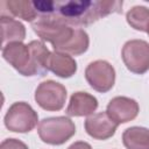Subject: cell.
Segmentation results:
<instances>
[{
  "label": "cell",
  "instance_id": "obj_1",
  "mask_svg": "<svg viewBox=\"0 0 149 149\" xmlns=\"http://www.w3.org/2000/svg\"><path fill=\"white\" fill-rule=\"evenodd\" d=\"M122 12L119 0H65L55 1V14L69 26L81 27L112 14Z\"/></svg>",
  "mask_w": 149,
  "mask_h": 149
},
{
  "label": "cell",
  "instance_id": "obj_2",
  "mask_svg": "<svg viewBox=\"0 0 149 149\" xmlns=\"http://www.w3.org/2000/svg\"><path fill=\"white\" fill-rule=\"evenodd\" d=\"M1 54L2 58L22 76L42 77L49 71L50 51L41 41H31L28 44L12 42L2 47Z\"/></svg>",
  "mask_w": 149,
  "mask_h": 149
},
{
  "label": "cell",
  "instance_id": "obj_3",
  "mask_svg": "<svg viewBox=\"0 0 149 149\" xmlns=\"http://www.w3.org/2000/svg\"><path fill=\"white\" fill-rule=\"evenodd\" d=\"M31 28L42 41L51 43L54 50L62 47L74 31V28L59 20L56 15L37 17L31 23Z\"/></svg>",
  "mask_w": 149,
  "mask_h": 149
},
{
  "label": "cell",
  "instance_id": "obj_4",
  "mask_svg": "<svg viewBox=\"0 0 149 149\" xmlns=\"http://www.w3.org/2000/svg\"><path fill=\"white\" fill-rule=\"evenodd\" d=\"M37 134L44 143L61 146L76 134V126L68 116L44 118L38 122Z\"/></svg>",
  "mask_w": 149,
  "mask_h": 149
},
{
  "label": "cell",
  "instance_id": "obj_5",
  "mask_svg": "<svg viewBox=\"0 0 149 149\" xmlns=\"http://www.w3.org/2000/svg\"><path fill=\"white\" fill-rule=\"evenodd\" d=\"M3 122L6 128L10 132L28 133L36 127L38 115L28 102L16 101L12 104L6 112Z\"/></svg>",
  "mask_w": 149,
  "mask_h": 149
},
{
  "label": "cell",
  "instance_id": "obj_6",
  "mask_svg": "<svg viewBox=\"0 0 149 149\" xmlns=\"http://www.w3.org/2000/svg\"><path fill=\"white\" fill-rule=\"evenodd\" d=\"M121 57L130 72L143 74L149 70V43L143 40H129L122 47Z\"/></svg>",
  "mask_w": 149,
  "mask_h": 149
},
{
  "label": "cell",
  "instance_id": "obj_7",
  "mask_svg": "<svg viewBox=\"0 0 149 149\" xmlns=\"http://www.w3.org/2000/svg\"><path fill=\"white\" fill-rule=\"evenodd\" d=\"M34 98L36 104L45 111H61L65 105L66 88L55 80H45L36 87Z\"/></svg>",
  "mask_w": 149,
  "mask_h": 149
},
{
  "label": "cell",
  "instance_id": "obj_8",
  "mask_svg": "<svg viewBox=\"0 0 149 149\" xmlns=\"http://www.w3.org/2000/svg\"><path fill=\"white\" fill-rule=\"evenodd\" d=\"M85 78L90 86L100 93H106L114 86L115 70L104 59L91 62L85 69Z\"/></svg>",
  "mask_w": 149,
  "mask_h": 149
},
{
  "label": "cell",
  "instance_id": "obj_9",
  "mask_svg": "<svg viewBox=\"0 0 149 149\" xmlns=\"http://www.w3.org/2000/svg\"><path fill=\"white\" fill-rule=\"evenodd\" d=\"M140 112V106L136 100L128 97H115L109 100L106 113L118 125L134 120Z\"/></svg>",
  "mask_w": 149,
  "mask_h": 149
},
{
  "label": "cell",
  "instance_id": "obj_10",
  "mask_svg": "<svg viewBox=\"0 0 149 149\" xmlns=\"http://www.w3.org/2000/svg\"><path fill=\"white\" fill-rule=\"evenodd\" d=\"M118 123L109 118L106 112H99L90 115L85 122L84 127L86 133L95 140H107L115 134Z\"/></svg>",
  "mask_w": 149,
  "mask_h": 149
},
{
  "label": "cell",
  "instance_id": "obj_11",
  "mask_svg": "<svg viewBox=\"0 0 149 149\" xmlns=\"http://www.w3.org/2000/svg\"><path fill=\"white\" fill-rule=\"evenodd\" d=\"M98 108V100L94 95L87 92H74L70 97L69 105L66 107V114L69 116H87L92 115Z\"/></svg>",
  "mask_w": 149,
  "mask_h": 149
},
{
  "label": "cell",
  "instance_id": "obj_12",
  "mask_svg": "<svg viewBox=\"0 0 149 149\" xmlns=\"http://www.w3.org/2000/svg\"><path fill=\"white\" fill-rule=\"evenodd\" d=\"M48 69L57 77L70 78L77 72V63L74 58L68 54L52 51L48 59Z\"/></svg>",
  "mask_w": 149,
  "mask_h": 149
},
{
  "label": "cell",
  "instance_id": "obj_13",
  "mask_svg": "<svg viewBox=\"0 0 149 149\" xmlns=\"http://www.w3.org/2000/svg\"><path fill=\"white\" fill-rule=\"evenodd\" d=\"M0 24H1L2 47L12 42H22L26 38V27L20 21L10 16L1 15Z\"/></svg>",
  "mask_w": 149,
  "mask_h": 149
},
{
  "label": "cell",
  "instance_id": "obj_14",
  "mask_svg": "<svg viewBox=\"0 0 149 149\" xmlns=\"http://www.w3.org/2000/svg\"><path fill=\"white\" fill-rule=\"evenodd\" d=\"M88 45H90V38L87 33L84 29L74 28L72 36L55 51L64 52L70 56H79L86 52V50L88 49Z\"/></svg>",
  "mask_w": 149,
  "mask_h": 149
},
{
  "label": "cell",
  "instance_id": "obj_15",
  "mask_svg": "<svg viewBox=\"0 0 149 149\" xmlns=\"http://www.w3.org/2000/svg\"><path fill=\"white\" fill-rule=\"evenodd\" d=\"M122 142L127 149H149V129L133 126L122 133Z\"/></svg>",
  "mask_w": 149,
  "mask_h": 149
},
{
  "label": "cell",
  "instance_id": "obj_16",
  "mask_svg": "<svg viewBox=\"0 0 149 149\" xmlns=\"http://www.w3.org/2000/svg\"><path fill=\"white\" fill-rule=\"evenodd\" d=\"M6 6L8 10L16 17L22 19L28 22H34L38 15L33 5V1L28 0H7Z\"/></svg>",
  "mask_w": 149,
  "mask_h": 149
},
{
  "label": "cell",
  "instance_id": "obj_17",
  "mask_svg": "<svg viewBox=\"0 0 149 149\" xmlns=\"http://www.w3.org/2000/svg\"><path fill=\"white\" fill-rule=\"evenodd\" d=\"M128 24L139 31H146L149 23V8L144 6H134L126 14Z\"/></svg>",
  "mask_w": 149,
  "mask_h": 149
},
{
  "label": "cell",
  "instance_id": "obj_18",
  "mask_svg": "<svg viewBox=\"0 0 149 149\" xmlns=\"http://www.w3.org/2000/svg\"><path fill=\"white\" fill-rule=\"evenodd\" d=\"M33 5L40 16H50L55 14V1L51 0H34Z\"/></svg>",
  "mask_w": 149,
  "mask_h": 149
},
{
  "label": "cell",
  "instance_id": "obj_19",
  "mask_svg": "<svg viewBox=\"0 0 149 149\" xmlns=\"http://www.w3.org/2000/svg\"><path fill=\"white\" fill-rule=\"evenodd\" d=\"M0 149H28V146L17 139H6L1 142Z\"/></svg>",
  "mask_w": 149,
  "mask_h": 149
},
{
  "label": "cell",
  "instance_id": "obj_20",
  "mask_svg": "<svg viewBox=\"0 0 149 149\" xmlns=\"http://www.w3.org/2000/svg\"><path fill=\"white\" fill-rule=\"evenodd\" d=\"M68 149H92L91 144L85 142V141H77L74 143H72Z\"/></svg>",
  "mask_w": 149,
  "mask_h": 149
},
{
  "label": "cell",
  "instance_id": "obj_21",
  "mask_svg": "<svg viewBox=\"0 0 149 149\" xmlns=\"http://www.w3.org/2000/svg\"><path fill=\"white\" fill-rule=\"evenodd\" d=\"M146 33L149 35V23H148V26H147V29H146Z\"/></svg>",
  "mask_w": 149,
  "mask_h": 149
}]
</instances>
